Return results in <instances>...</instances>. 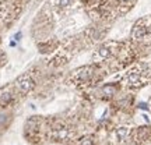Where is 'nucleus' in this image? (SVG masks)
<instances>
[{"instance_id": "f257e3e1", "label": "nucleus", "mask_w": 151, "mask_h": 145, "mask_svg": "<svg viewBox=\"0 0 151 145\" xmlns=\"http://www.w3.org/2000/svg\"><path fill=\"white\" fill-rule=\"evenodd\" d=\"M122 49V45L119 42H115V41H109V42L102 43L99 48L94 52V56L92 59L95 63H101V61H106V60L112 59L115 56H118L119 52Z\"/></svg>"}, {"instance_id": "f03ea898", "label": "nucleus", "mask_w": 151, "mask_h": 145, "mask_svg": "<svg viewBox=\"0 0 151 145\" xmlns=\"http://www.w3.org/2000/svg\"><path fill=\"white\" fill-rule=\"evenodd\" d=\"M132 39L136 42L151 41V17L141 18L136 22L132 29Z\"/></svg>"}, {"instance_id": "7ed1b4c3", "label": "nucleus", "mask_w": 151, "mask_h": 145, "mask_svg": "<svg viewBox=\"0 0 151 145\" xmlns=\"http://www.w3.org/2000/svg\"><path fill=\"white\" fill-rule=\"evenodd\" d=\"M49 137L52 138V141L63 142L70 138V127L62 120H55L49 127Z\"/></svg>"}, {"instance_id": "20e7f679", "label": "nucleus", "mask_w": 151, "mask_h": 145, "mask_svg": "<svg viewBox=\"0 0 151 145\" xmlns=\"http://www.w3.org/2000/svg\"><path fill=\"white\" fill-rule=\"evenodd\" d=\"M43 135V121L38 116L29 119L25 124V137L29 141H39Z\"/></svg>"}, {"instance_id": "39448f33", "label": "nucleus", "mask_w": 151, "mask_h": 145, "mask_svg": "<svg viewBox=\"0 0 151 145\" xmlns=\"http://www.w3.org/2000/svg\"><path fill=\"white\" fill-rule=\"evenodd\" d=\"M123 81L127 86L139 88V86L144 85V82H146V73L140 67H133L124 74Z\"/></svg>"}, {"instance_id": "423d86ee", "label": "nucleus", "mask_w": 151, "mask_h": 145, "mask_svg": "<svg viewBox=\"0 0 151 145\" xmlns=\"http://www.w3.org/2000/svg\"><path fill=\"white\" fill-rule=\"evenodd\" d=\"M34 86H35V81L29 74H22L16 80V88L22 95L31 92L34 89Z\"/></svg>"}, {"instance_id": "0eeeda50", "label": "nucleus", "mask_w": 151, "mask_h": 145, "mask_svg": "<svg viewBox=\"0 0 151 145\" xmlns=\"http://www.w3.org/2000/svg\"><path fill=\"white\" fill-rule=\"evenodd\" d=\"M94 74H95L94 69H92V67H90V66H87V67H81V69H78L77 71H74L73 77H74L76 82H80V84H87V82H90V81L92 80Z\"/></svg>"}, {"instance_id": "6e6552de", "label": "nucleus", "mask_w": 151, "mask_h": 145, "mask_svg": "<svg viewBox=\"0 0 151 145\" xmlns=\"http://www.w3.org/2000/svg\"><path fill=\"white\" fill-rule=\"evenodd\" d=\"M132 133L130 126H118L116 129L112 131V138L115 142H123Z\"/></svg>"}, {"instance_id": "1a4fd4ad", "label": "nucleus", "mask_w": 151, "mask_h": 145, "mask_svg": "<svg viewBox=\"0 0 151 145\" xmlns=\"http://www.w3.org/2000/svg\"><path fill=\"white\" fill-rule=\"evenodd\" d=\"M13 99H14V94L11 91L10 88H0V106H9L11 102H13Z\"/></svg>"}, {"instance_id": "9d476101", "label": "nucleus", "mask_w": 151, "mask_h": 145, "mask_svg": "<svg viewBox=\"0 0 151 145\" xmlns=\"http://www.w3.org/2000/svg\"><path fill=\"white\" fill-rule=\"evenodd\" d=\"M116 89H118L116 85H113V84H105L101 88V92H102V95H105V96H112V95H115Z\"/></svg>"}, {"instance_id": "9b49d317", "label": "nucleus", "mask_w": 151, "mask_h": 145, "mask_svg": "<svg viewBox=\"0 0 151 145\" xmlns=\"http://www.w3.org/2000/svg\"><path fill=\"white\" fill-rule=\"evenodd\" d=\"M136 0H116V3H118V7L122 11H126L129 10L130 7H132V4L134 3Z\"/></svg>"}, {"instance_id": "f8f14e48", "label": "nucleus", "mask_w": 151, "mask_h": 145, "mask_svg": "<svg viewBox=\"0 0 151 145\" xmlns=\"http://www.w3.org/2000/svg\"><path fill=\"white\" fill-rule=\"evenodd\" d=\"M71 3V0H52V4L56 7V9H66L69 7Z\"/></svg>"}, {"instance_id": "ddd939ff", "label": "nucleus", "mask_w": 151, "mask_h": 145, "mask_svg": "<svg viewBox=\"0 0 151 145\" xmlns=\"http://www.w3.org/2000/svg\"><path fill=\"white\" fill-rule=\"evenodd\" d=\"M78 145H95V142H94L92 137H84V138H81Z\"/></svg>"}, {"instance_id": "4468645a", "label": "nucleus", "mask_w": 151, "mask_h": 145, "mask_svg": "<svg viewBox=\"0 0 151 145\" xmlns=\"http://www.w3.org/2000/svg\"><path fill=\"white\" fill-rule=\"evenodd\" d=\"M16 41H20V38H21V32H18V34H16Z\"/></svg>"}, {"instance_id": "2eb2a0df", "label": "nucleus", "mask_w": 151, "mask_h": 145, "mask_svg": "<svg viewBox=\"0 0 151 145\" xmlns=\"http://www.w3.org/2000/svg\"><path fill=\"white\" fill-rule=\"evenodd\" d=\"M150 109H151V102H150Z\"/></svg>"}]
</instances>
